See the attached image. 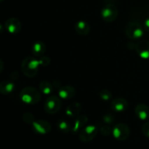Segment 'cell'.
Listing matches in <instances>:
<instances>
[{"label": "cell", "mask_w": 149, "mask_h": 149, "mask_svg": "<svg viewBox=\"0 0 149 149\" xmlns=\"http://www.w3.org/2000/svg\"><path fill=\"white\" fill-rule=\"evenodd\" d=\"M98 128L95 125H87L79 132V139L83 143H89L97 135Z\"/></svg>", "instance_id": "52a82bcc"}, {"label": "cell", "mask_w": 149, "mask_h": 149, "mask_svg": "<svg viewBox=\"0 0 149 149\" xmlns=\"http://www.w3.org/2000/svg\"><path fill=\"white\" fill-rule=\"evenodd\" d=\"M142 132L143 134L146 138H149V121L145 122V124L143 125Z\"/></svg>", "instance_id": "484cf974"}, {"label": "cell", "mask_w": 149, "mask_h": 149, "mask_svg": "<svg viewBox=\"0 0 149 149\" xmlns=\"http://www.w3.org/2000/svg\"><path fill=\"white\" fill-rule=\"evenodd\" d=\"M81 111V105L78 102H75L67 106L65 114L71 118H76L79 115Z\"/></svg>", "instance_id": "9a60e30c"}, {"label": "cell", "mask_w": 149, "mask_h": 149, "mask_svg": "<svg viewBox=\"0 0 149 149\" xmlns=\"http://www.w3.org/2000/svg\"><path fill=\"white\" fill-rule=\"evenodd\" d=\"M4 1V0H0V2H1V1Z\"/></svg>", "instance_id": "f546056e"}, {"label": "cell", "mask_w": 149, "mask_h": 149, "mask_svg": "<svg viewBox=\"0 0 149 149\" xmlns=\"http://www.w3.org/2000/svg\"><path fill=\"white\" fill-rule=\"evenodd\" d=\"M39 90L43 94L50 95L53 90V85L49 81L44 80L41 81L39 84Z\"/></svg>", "instance_id": "d6986e66"}, {"label": "cell", "mask_w": 149, "mask_h": 149, "mask_svg": "<svg viewBox=\"0 0 149 149\" xmlns=\"http://www.w3.org/2000/svg\"><path fill=\"white\" fill-rule=\"evenodd\" d=\"M20 98L26 104H36L41 99L40 92L33 87H26L20 91Z\"/></svg>", "instance_id": "7a4b0ae2"}, {"label": "cell", "mask_w": 149, "mask_h": 149, "mask_svg": "<svg viewBox=\"0 0 149 149\" xmlns=\"http://www.w3.org/2000/svg\"><path fill=\"white\" fill-rule=\"evenodd\" d=\"M40 66H47L50 63V58L47 56H42L39 58Z\"/></svg>", "instance_id": "603a6c76"}, {"label": "cell", "mask_w": 149, "mask_h": 149, "mask_svg": "<svg viewBox=\"0 0 149 149\" xmlns=\"http://www.w3.org/2000/svg\"><path fill=\"white\" fill-rule=\"evenodd\" d=\"M3 69H4V63L1 60H0V74L2 72Z\"/></svg>", "instance_id": "83f0119b"}, {"label": "cell", "mask_w": 149, "mask_h": 149, "mask_svg": "<svg viewBox=\"0 0 149 149\" xmlns=\"http://www.w3.org/2000/svg\"><path fill=\"white\" fill-rule=\"evenodd\" d=\"M128 101L123 97H116L111 100L110 103V107L112 111L115 112H122L127 109Z\"/></svg>", "instance_id": "30bf717a"}, {"label": "cell", "mask_w": 149, "mask_h": 149, "mask_svg": "<svg viewBox=\"0 0 149 149\" xmlns=\"http://www.w3.org/2000/svg\"><path fill=\"white\" fill-rule=\"evenodd\" d=\"M76 94V90L73 86L65 85L61 87L58 90V97L64 100H68Z\"/></svg>", "instance_id": "7c38bea8"}, {"label": "cell", "mask_w": 149, "mask_h": 149, "mask_svg": "<svg viewBox=\"0 0 149 149\" xmlns=\"http://www.w3.org/2000/svg\"><path fill=\"white\" fill-rule=\"evenodd\" d=\"M100 132L103 135L109 136L112 133V130L109 126H103L100 128Z\"/></svg>", "instance_id": "cb8c5ba5"}, {"label": "cell", "mask_w": 149, "mask_h": 149, "mask_svg": "<svg viewBox=\"0 0 149 149\" xmlns=\"http://www.w3.org/2000/svg\"><path fill=\"white\" fill-rule=\"evenodd\" d=\"M74 29L77 33L81 36H86L90 31V26L87 22L84 20H79L76 22L74 25Z\"/></svg>", "instance_id": "2e32d148"}, {"label": "cell", "mask_w": 149, "mask_h": 149, "mask_svg": "<svg viewBox=\"0 0 149 149\" xmlns=\"http://www.w3.org/2000/svg\"><path fill=\"white\" fill-rule=\"evenodd\" d=\"M103 122L106 124H107V125H111V124L113 123V121H114V117L113 116V115L108 113V114H106L103 116Z\"/></svg>", "instance_id": "d4e9b609"}, {"label": "cell", "mask_w": 149, "mask_h": 149, "mask_svg": "<svg viewBox=\"0 0 149 149\" xmlns=\"http://www.w3.org/2000/svg\"><path fill=\"white\" fill-rule=\"evenodd\" d=\"M135 113L140 120L146 121L149 119V107L143 103H139L135 106Z\"/></svg>", "instance_id": "4fadbf2b"}, {"label": "cell", "mask_w": 149, "mask_h": 149, "mask_svg": "<svg viewBox=\"0 0 149 149\" xmlns=\"http://www.w3.org/2000/svg\"><path fill=\"white\" fill-rule=\"evenodd\" d=\"M57 127L59 129V130L62 132L63 133H68L71 131V130H72V127H71L70 123L67 122L66 120L58 121V122L57 123Z\"/></svg>", "instance_id": "ffe728a7"}, {"label": "cell", "mask_w": 149, "mask_h": 149, "mask_svg": "<svg viewBox=\"0 0 149 149\" xmlns=\"http://www.w3.org/2000/svg\"><path fill=\"white\" fill-rule=\"evenodd\" d=\"M4 27L11 34H17L21 30L22 25L18 19L15 17H11L6 20Z\"/></svg>", "instance_id": "9c48e42d"}, {"label": "cell", "mask_w": 149, "mask_h": 149, "mask_svg": "<svg viewBox=\"0 0 149 149\" xmlns=\"http://www.w3.org/2000/svg\"><path fill=\"white\" fill-rule=\"evenodd\" d=\"M143 27L144 30H145L146 31L149 32V16L146 17L145 20H144Z\"/></svg>", "instance_id": "4316f807"}, {"label": "cell", "mask_w": 149, "mask_h": 149, "mask_svg": "<svg viewBox=\"0 0 149 149\" xmlns=\"http://www.w3.org/2000/svg\"><path fill=\"white\" fill-rule=\"evenodd\" d=\"M144 29L141 23L138 22H129L125 27V33L130 39L138 40L144 36Z\"/></svg>", "instance_id": "3957f363"}, {"label": "cell", "mask_w": 149, "mask_h": 149, "mask_svg": "<svg viewBox=\"0 0 149 149\" xmlns=\"http://www.w3.org/2000/svg\"><path fill=\"white\" fill-rule=\"evenodd\" d=\"M32 129L36 133L39 135H46L50 132L52 130V126L47 121L39 119V120H35L32 123Z\"/></svg>", "instance_id": "ba28073f"}, {"label": "cell", "mask_w": 149, "mask_h": 149, "mask_svg": "<svg viewBox=\"0 0 149 149\" xmlns=\"http://www.w3.org/2000/svg\"><path fill=\"white\" fill-rule=\"evenodd\" d=\"M87 120H88V117L85 115H79L78 116H77L74 121V126L72 127V130H71L73 133L80 132L85 126Z\"/></svg>", "instance_id": "5bb4252c"}, {"label": "cell", "mask_w": 149, "mask_h": 149, "mask_svg": "<svg viewBox=\"0 0 149 149\" xmlns=\"http://www.w3.org/2000/svg\"><path fill=\"white\" fill-rule=\"evenodd\" d=\"M99 97L104 101H109L112 98V93L108 90H102L99 93Z\"/></svg>", "instance_id": "44dd1931"}, {"label": "cell", "mask_w": 149, "mask_h": 149, "mask_svg": "<svg viewBox=\"0 0 149 149\" xmlns=\"http://www.w3.org/2000/svg\"><path fill=\"white\" fill-rule=\"evenodd\" d=\"M118 16V9L114 4H107L102 8L101 17L107 23L113 22Z\"/></svg>", "instance_id": "8992f818"}, {"label": "cell", "mask_w": 149, "mask_h": 149, "mask_svg": "<svg viewBox=\"0 0 149 149\" xmlns=\"http://www.w3.org/2000/svg\"><path fill=\"white\" fill-rule=\"evenodd\" d=\"M45 51H46V45L42 41H36L32 45V54L36 58H40V57L43 56Z\"/></svg>", "instance_id": "e0dca14e"}, {"label": "cell", "mask_w": 149, "mask_h": 149, "mask_svg": "<svg viewBox=\"0 0 149 149\" xmlns=\"http://www.w3.org/2000/svg\"><path fill=\"white\" fill-rule=\"evenodd\" d=\"M40 66L39 59L36 57H26L21 63V70L25 76L29 78L34 77L37 74Z\"/></svg>", "instance_id": "6da1fadb"}, {"label": "cell", "mask_w": 149, "mask_h": 149, "mask_svg": "<svg viewBox=\"0 0 149 149\" xmlns=\"http://www.w3.org/2000/svg\"><path fill=\"white\" fill-rule=\"evenodd\" d=\"M4 26H3L1 24H0V33H2V32L4 31Z\"/></svg>", "instance_id": "f1b7e54d"}, {"label": "cell", "mask_w": 149, "mask_h": 149, "mask_svg": "<svg viewBox=\"0 0 149 149\" xmlns=\"http://www.w3.org/2000/svg\"><path fill=\"white\" fill-rule=\"evenodd\" d=\"M23 120L26 124H31V125H32V123L35 121V119L34 116H33V115L32 113H25L23 115Z\"/></svg>", "instance_id": "7402d4cb"}, {"label": "cell", "mask_w": 149, "mask_h": 149, "mask_svg": "<svg viewBox=\"0 0 149 149\" xmlns=\"http://www.w3.org/2000/svg\"><path fill=\"white\" fill-rule=\"evenodd\" d=\"M112 134L115 139L119 141H126L130 135V130L128 125L124 123L116 124L112 129Z\"/></svg>", "instance_id": "5b68a950"}, {"label": "cell", "mask_w": 149, "mask_h": 149, "mask_svg": "<svg viewBox=\"0 0 149 149\" xmlns=\"http://www.w3.org/2000/svg\"><path fill=\"white\" fill-rule=\"evenodd\" d=\"M15 88V84L12 80H4L0 83V93L8 95L13 93Z\"/></svg>", "instance_id": "ac0fdd59"}, {"label": "cell", "mask_w": 149, "mask_h": 149, "mask_svg": "<svg viewBox=\"0 0 149 149\" xmlns=\"http://www.w3.org/2000/svg\"><path fill=\"white\" fill-rule=\"evenodd\" d=\"M137 54L143 59H149V42L146 40H140L135 45Z\"/></svg>", "instance_id": "8fae6325"}, {"label": "cell", "mask_w": 149, "mask_h": 149, "mask_svg": "<svg viewBox=\"0 0 149 149\" xmlns=\"http://www.w3.org/2000/svg\"><path fill=\"white\" fill-rule=\"evenodd\" d=\"M61 106H62V102L60 97L55 95H51L45 100L44 109L45 111L49 114H55L61 110Z\"/></svg>", "instance_id": "277c9868"}]
</instances>
